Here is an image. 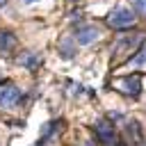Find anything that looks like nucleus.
Wrapping results in <instances>:
<instances>
[{
	"label": "nucleus",
	"instance_id": "6e6552de",
	"mask_svg": "<svg viewBox=\"0 0 146 146\" xmlns=\"http://www.w3.org/2000/svg\"><path fill=\"white\" fill-rule=\"evenodd\" d=\"M135 64H137V66H141V64H144V48H139V50H137V57H135Z\"/></svg>",
	"mask_w": 146,
	"mask_h": 146
},
{
	"label": "nucleus",
	"instance_id": "9d476101",
	"mask_svg": "<svg viewBox=\"0 0 146 146\" xmlns=\"http://www.w3.org/2000/svg\"><path fill=\"white\" fill-rule=\"evenodd\" d=\"M5 2H7V0H0V7H5Z\"/></svg>",
	"mask_w": 146,
	"mask_h": 146
},
{
	"label": "nucleus",
	"instance_id": "f257e3e1",
	"mask_svg": "<svg viewBox=\"0 0 146 146\" xmlns=\"http://www.w3.org/2000/svg\"><path fill=\"white\" fill-rule=\"evenodd\" d=\"M21 100H23V94L14 82H0V107L2 110H14L21 105Z\"/></svg>",
	"mask_w": 146,
	"mask_h": 146
},
{
	"label": "nucleus",
	"instance_id": "f8f14e48",
	"mask_svg": "<svg viewBox=\"0 0 146 146\" xmlns=\"http://www.w3.org/2000/svg\"><path fill=\"white\" fill-rule=\"evenodd\" d=\"M0 82H2V75H0Z\"/></svg>",
	"mask_w": 146,
	"mask_h": 146
},
{
	"label": "nucleus",
	"instance_id": "0eeeda50",
	"mask_svg": "<svg viewBox=\"0 0 146 146\" xmlns=\"http://www.w3.org/2000/svg\"><path fill=\"white\" fill-rule=\"evenodd\" d=\"M36 62H39V59H36L34 55H25V57H21V59H18V64H25V66H30V68H34V66H36Z\"/></svg>",
	"mask_w": 146,
	"mask_h": 146
},
{
	"label": "nucleus",
	"instance_id": "9b49d317",
	"mask_svg": "<svg viewBox=\"0 0 146 146\" xmlns=\"http://www.w3.org/2000/svg\"><path fill=\"white\" fill-rule=\"evenodd\" d=\"M25 2H27V5H32V2H36V0H25Z\"/></svg>",
	"mask_w": 146,
	"mask_h": 146
},
{
	"label": "nucleus",
	"instance_id": "39448f33",
	"mask_svg": "<svg viewBox=\"0 0 146 146\" xmlns=\"http://www.w3.org/2000/svg\"><path fill=\"white\" fill-rule=\"evenodd\" d=\"M96 135L100 137V141L105 146H112L114 144V125L110 121H98L96 123Z\"/></svg>",
	"mask_w": 146,
	"mask_h": 146
},
{
	"label": "nucleus",
	"instance_id": "ddd939ff",
	"mask_svg": "<svg viewBox=\"0 0 146 146\" xmlns=\"http://www.w3.org/2000/svg\"><path fill=\"white\" fill-rule=\"evenodd\" d=\"M139 146H141V144H139Z\"/></svg>",
	"mask_w": 146,
	"mask_h": 146
},
{
	"label": "nucleus",
	"instance_id": "423d86ee",
	"mask_svg": "<svg viewBox=\"0 0 146 146\" xmlns=\"http://www.w3.org/2000/svg\"><path fill=\"white\" fill-rule=\"evenodd\" d=\"M14 43H16V39H14V34H11V32H0V52L11 50V48H14Z\"/></svg>",
	"mask_w": 146,
	"mask_h": 146
},
{
	"label": "nucleus",
	"instance_id": "1a4fd4ad",
	"mask_svg": "<svg viewBox=\"0 0 146 146\" xmlns=\"http://www.w3.org/2000/svg\"><path fill=\"white\" fill-rule=\"evenodd\" d=\"M137 11L144 14V0H137Z\"/></svg>",
	"mask_w": 146,
	"mask_h": 146
},
{
	"label": "nucleus",
	"instance_id": "7ed1b4c3",
	"mask_svg": "<svg viewBox=\"0 0 146 146\" xmlns=\"http://www.w3.org/2000/svg\"><path fill=\"white\" fill-rule=\"evenodd\" d=\"M119 89L125 94V96H132L137 98L139 91H141V75H125L119 80Z\"/></svg>",
	"mask_w": 146,
	"mask_h": 146
},
{
	"label": "nucleus",
	"instance_id": "20e7f679",
	"mask_svg": "<svg viewBox=\"0 0 146 146\" xmlns=\"http://www.w3.org/2000/svg\"><path fill=\"white\" fill-rule=\"evenodd\" d=\"M98 36H100V30H98L96 25H82V27H78V32H75V41H78L80 46H87V43L96 41Z\"/></svg>",
	"mask_w": 146,
	"mask_h": 146
},
{
	"label": "nucleus",
	"instance_id": "f03ea898",
	"mask_svg": "<svg viewBox=\"0 0 146 146\" xmlns=\"http://www.w3.org/2000/svg\"><path fill=\"white\" fill-rule=\"evenodd\" d=\"M107 25L112 30H128L135 25V14L128 7H116L110 16H107Z\"/></svg>",
	"mask_w": 146,
	"mask_h": 146
}]
</instances>
